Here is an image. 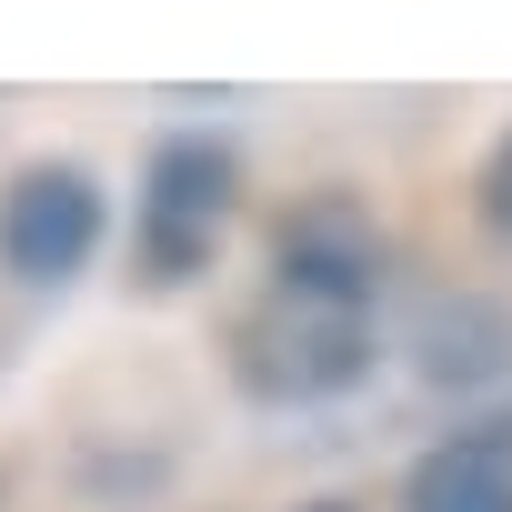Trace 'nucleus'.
<instances>
[{"instance_id": "5", "label": "nucleus", "mask_w": 512, "mask_h": 512, "mask_svg": "<svg viewBox=\"0 0 512 512\" xmlns=\"http://www.w3.org/2000/svg\"><path fill=\"white\" fill-rule=\"evenodd\" d=\"M402 512H512V452H492L482 432L432 442L402 472Z\"/></svg>"}, {"instance_id": "8", "label": "nucleus", "mask_w": 512, "mask_h": 512, "mask_svg": "<svg viewBox=\"0 0 512 512\" xmlns=\"http://www.w3.org/2000/svg\"><path fill=\"white\" fill-rule=\"evenodd\" d=\"M312 512H342V502H312Z\"/></svg>"}, {"instance_id": "6", "label": "nucleus", "mask_w": 512, "mask_h": 512, "mask_svg": "<svg viewBox=\"0 0 512 512\" xmlns=\"http://www.w3.org/2000/svg\"><path fill=\"white\" fill-rule=\"evenodd\" d=\"M482 221L512 241V141H502V151H492V171H482Z\"/></svg>"}, {"instance_id": "7", "label": "nucleus", "mask_w": 512, "mask_h": 512, "mask_svg": "<svg viewBox=\"0 0 512 512\" xmlns=\"http://www.w3.org/2000/svg\"><path fill=\"white\" fill-rule=\"evenodd\" d=\"M482 442H492V452H512V412H502V422H482Z\"/></svg>"}, {"instance_id": "4", "label": "nucleus", "mask_w": 512, "mask_h": 512, "mask_svg": "<svg viewBox=\"0 0 512 512\" xmlns=\"http://www.w3.org/2000/svg\"><path fill=\"white\" fill-rule=\"evenodd\" d=\"M272 292L322 302V312H372V292H382V241H372V221H362L342 191H322V201H302V211L282 221V241H272Z\"/></svg>"}, {"instance_id": "1", "label": "nucleus", "mask_w": 512, "mask_h": 512, "mask_svg": "<svg viewBox=\"0 0 512 512\" xmlns=\"http://www.w3.org/2000/svg\"><path fill=\"white\" fill-rule=\"evenodd\" d=\"M231 372L251 402H332L372 372V332H362V312H322V302L272 292L262 312L231 322Z\"/></svg>"}, {"instance_id": "2", "label": "nucleus", "mask_w": 512, "mask_h": 512, "mask_svg": "<svg viewBox=\"0 0 512 512\" xmlns=\"http://www.w3.org/2000/svg\"><path fill=\"white\" fill-rule=\"evenodd\" d=\"M231 201H241V161H231L211 131H171V141L141 161V211H131L151 282H191V272L211 262Z\"/></svg>"}, {"instance_id": "3", "label": "nucleus", "mask_w": 512, "mask_h": 512, "mask_svg": "<svg viewBox=\"0 0 512 512\" xmlns=\"http://www.w3.org/2000/svg\"><path fill=\"white\" fill-rule=\"evenodd\" d=\"M111 231L101 171L81 161H21L0 181V272L11 282H71Z\"/></svg>"}]
</instances>
